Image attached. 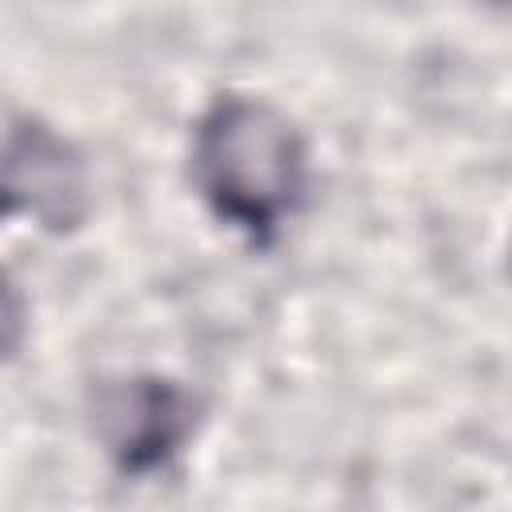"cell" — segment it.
<instances>
[{
    "instance_id": "obj_1",
    "label": "cell",
    "mask_w": 512,
    "mask_h": 512,
    "mask_svg": "<svg viewBox=\"0 0 512 512\" xmlns=\"http://www.w3.org/2000/svg\"><path fill=\"white\" fill-rule=\"evenodd\" d=\"M188 172L208 212L264 248L308 196V144L272 100L224 92L192 128Z\"/></svg>"
},
{
    "instance_id": "obj_2",
    "label": "cell",
    "mask_w": 512,
    "mask_h": 512,
    "mask_svg": "<svg viewBox=\"0 0 512 512\" xmlns=\"http://www.w3.org/2000/svg\"><path fill=\"white\" fill-rule=\"evenodd\" d=\"M88 424L116 472L156 476L192 444L200 428V400L172 376L120 372L92 388Z\"/></svg>"
},
{
    "instance_id": "obj_3",
    "label": "cell",
    "mask_w": 512,
    "mask_h": 512,
    "mask_svg": "<svg viewBox=\"0 0 512 512\" xmlns=\"http://www.w3.org/2000/svg\"><path fill=\"white\" fill-rule=\"evenodd\" d=\"M4 200L44 232H76L92 208L84 152L44 116L20 112L4 132Z\"/></svg>"
},
{
    "instance_id": "obj_4",
    "label": "cell",
    "mask_w": 512,
    "mask_h": 512,
    "mask_svg": "<svg viewBox=\"0 0 512 512\" xmlns=\"http://www.w3.org/2000/svg\"><path fill=\"white\" fill-rule=\"evenodd\" d=\"M488 4H496V8H512V0H488Z\"/></svg>"
},
{
    "instance_id": "obj_5",
    "label": "cell",
    "mask_w": 512,
    "mask_h": 512,
    "mask_svg": "<svg viewBox=\"0 0 512 512\" xmlns=\"http://www.w3.org/2000/svg\"><path fill=\"white\" fill-rule=\"evenodd\" d=\"M508 256H512V252H508ZM508 264H512V260H508Z\"/></svg>"
}]
</instances>
